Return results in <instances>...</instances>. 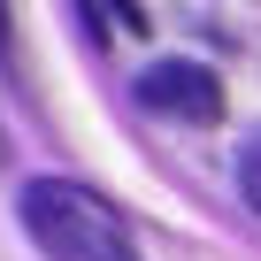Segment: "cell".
<instances>
[{"mask_svg": "<svg viewBox=\"0 0 261 261\" xmlns=\"http://www.w3.org/2000/svg\"><path fill=\"white\" fill-rule=\"evenodd\" d=\"M139 100L154 115H177V123H215L223 115V77L200 69V62H154L139 77Z\"/></svg>", "mask_w": 261, "mask_h": 261, "instance_id": "cell-2", "label": "cell"}, {"mask_svg": "<svg viewBox=\"0 0 261 261\" xmlns=\"http://www.w3.org/2000/svg\"><path fill=\"white\" fill-rule=\"evenodd\" d=\"M23 223H31V238H39L54 261H139L123 215H115L100 192L62 185V177H31V185H23Z\"/></svg>", "mask_w": 261, "mask_h": 261, "instance_id": "cell-1", "label": "cell"}, {"mask_svg": "<svg viewBox=\"0 0 261 261\" xmlns=\"http://www.w3.org/2000/svg\"><path fill=\"white\" fill-rule=\"evenodd\" d=\"M0 46H8V0H0Z\"/></svg>", "mask_w": 261, "mask_h": 261, "instance_id": "cell-4", "label": "cell"}, {"mask_svg": "<svg viewBox=\"0 0 261 261\" xmlns=\"http://www.w3.org/2000/svg\"><path fill=\"white\" fill-rule=\"evenodd\" d=\"M246 200H253V207H261V146H253V154H246Z\"/></svg>", "mask_w": 261, "mask_h": 261, "instance_id": "cell-3", "label": "cell"}]
</instances>
